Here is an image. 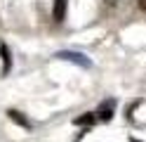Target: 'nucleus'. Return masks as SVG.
Instances as JSON below:
<instances>
[{
    "instance_id": "1",
    "label": "nucleus",
    "mask_w": 146,
    "mask_h": 142,
    "mask_svg": "<svg viewBox=\"0 0 146 142\" xmlns=\"http://www.w3.org/2000/svg\"><path fill=\"white\" fill-rule=\"evenodd\" d=\"M57 57H61V59H68V62H76L80 66H90V59L85 55H80V52H59Z\"/></svg>"
},
{
    "instance_id": "2",
    "label": "nucleus",
    "mask_w": 146,
    "mask_h": 142,
    "mask_svg": "<svg viewBox=\"0 0 146 142\" xmlns=\"http://www.w3.org/2000/svg\"><path fill=\"white\" fill-rule=\"evenodd\" d=\"M64 17H66V0H54L52 19H54V22H64Z\"/></svg>"
},
{
    "instance_id": "3",
    "label": "nucleus",
    "mask_w": 146,
    "mask_h": 142,
    "mask_svg": "<svg viewBox=\"0 0 146 142\" xmlns=\"http://www.w3.org/2000/svg\"><path fill=\"white\" fill-rule=\"evenodd\" d=\"M7 116H10V121H14L17 126H21V128H31V121H29V118H24V114H21V111H17V109H7Z\"/></svg>"
},
{
    "instance_id": "4",
    "label": "nucleus",
    "mask_w": 146,
    "mask_h": 142,
    "mask_svg": "<svg viewBox=\"0 0 146 142\" xmlns=\"http://www.w3.org/2000/svg\"><path fill=\"white\" fill-rule=\"evenodd\" d=\"M0 57H3V73H10V69H12V57H10V50H7L5 43L0 45Z\"/></svg>"
},
{
    "instance_id": "5",
    "label": "nucleus",
    "mask_w": 146,
    "mask_h": 142,
    "mask_svg": "<svg viewBox=\"0 0 146 142\" xmlns=\"http://www.w3.org/2000/svg\"><path fill=\"white\" fill-rule=\"evenodd\" d=\"M73 123H76V126H92V123H94V114H85V116H78Z\"/></svg>"
},
{
    "instance_id": "6",
    "label": "nucleus",
    "mask_w": 146,
    "mask_h": 142,
    "mask_svg": "<svg viewBox=\"0 0 146 142\" xmlns=\"http://www.w3.org/2000/svg\"><path fill=\"white\" fill-rule=\"evenodd\" d=\"M111 107H113V102L108 104V107H104V109H102V114H99V118H102V121H111V118H113V111H111Z\"/></svg>"
},
{
    "instance_id": "7",
    "label": "nucleus",
    "mask_w": 146,
    "mask_h": 142,
    "mask_svg": "<svg viewBox=\"0 0 146 142\" xmlns=\"http://www.w3.org/2000/svg\"><path fill=\"white\" fill-rule=\"evenodd\" d=\"M139 9H141V12H146V0H139Z\"/></svg>"
},
{
    "instance_id": "8",
    "label": "nucleus",
    "mask_w": 146,
    "mask_h": 142,
    "mask_svg": "<svg viewBox=\"0 0 146 142\" xmlns=\"http://www.w3.org/2000/svg\"><path fill=\"white\" fill-rule=\"evenodd\" d=\"M130 142H144V140H137V137H130Z\"/></svg>"
}]
</instances>
